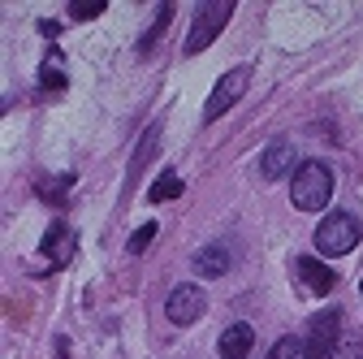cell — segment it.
Wrapping results in <instances>:
<instances>
[{"mask_svg":"<svg viewBox=\"0 0 363 359\" xmlns=\"http://www.w3.org/2000/svg\"><path fill=\"white\" fill-rule=\"evenodd\" d=\"M290 199L298 212H320L333 199V169L325 160H303L290 177Z\"/></svg>","mask_w":363,"mask_h":359,"instance_id":"cell-1","label":"cell"},{"mask_svg":"<svg viewBox=\"0 0 363 359\" xmlns=\"http://www.w3.org/2000/svg\"><path fill=\"white\" fill-rule=\"evenodd\" d=\"M230 18H234V0H208V5H199V13L191 22V35H186V43H182V53L199 57L203 48H212V39L225 31Z\"/></svg>","mask_w":363,"mask_h":359,"instance_id":"cell-2","label":"cell"},{"mask_svg":"<svg viewBox=\"0 0 363 359\" xmlns=\"http://www.w3.org/2000/svg\"><path fill=\"white\" fill-rule=\"evenodd\" d=\"M359 221L350 216V212H329L320 226H315V251L320 255H329V260H337V255H350L354 247H359Z\"/></svg>","mask_w":363,"mask_h":359,"instance_id":"cell-3","label":"cell"},{"mask_svg":"<svg viewBox=\"0 0 363 359\" xmlns=\"http://www.w3.org/2000/svg\"><path fill=\"white\" fill-rule=\"evenodd\" d=\"M247 87H251V65H234L230 74L212 87V96H208V104H203V121H220L225 113H230V109L247 96Z\"/></svg>","mask_w":363,"mask_h":359,"instance_id":"cell-4","label":"cell"},{"mask_svg":"<svg viewBox=\"0 0 363 359\" xmlns=\"http://www.w3.org/2000/svg\"><path fill=\"white\" fill-rule=\"evenodd\" d=\"M337 338H342V311L337 307L315 311L311 325H307V359H333L342 346Z\"/></svg>","mask_w":363,"mask_h":359,"instance_id":"cell-5","label":"cell"},{"mask_svg":"<svg viewBox=\"0 0 363 359\" xmlns=\"http://www.w3.org/2000/svg\"><path fill=\"white\" fill-rule=\"evenodd\" d=\"M203 311H208V294H203V286H195V282H182V286L169 294V303H164V316H169L173 325H195Z\"/></svg>","mask_w":363,"mask_h":359,"instance_id":"cell-6","label":"cell"},{"mask_svg":"<svg viewBox=\"0 0 363 359\" xmlns=\"http://www.w3.org/2000/svg\"><path fill=\"white\" fill-rule=\"evenodd\" d=\"M74 251H78V234L65 226V221H52V226L43 230V238H39V255L52 260V268H65L74 260Z\"/></svg>","mask_w":363,"mask_h":359,"instance_id":"cell-7","label":"cell"},{"mask_svg":"<svg viewBox=\"0 0 363 359\" xmlns=\"http://www.w3.org/2000/svg\"><path fill=\"white\" fill-rule=\"evenodd\" d=\"M294 277L311 290V294H329L333 286H337V273L329 264H320V260H311V255H298L294 260Z\"/></svg>","mask_w":363,"mask_h":359,"instance_id":"cell-8","label":"cell"},{"mask_svg":"<svg viewBox=\"0 0 363 359\" xmlns=\"http://www.w3.org/2000/svg\"><path fill=\"white\" fill-rule=\"evenodd\" d=\"M230 264H234V251L225 247V243H208V247H199L191 255V268L203 273V277H225V273H230Z\"/></svg>","mask_w":363,"mask_h":359,"instance_id":"cell-9","label":"cell"},{"mask_svg":"<svg viewBox=\"0 0 363 359\" xmlns=\"http://www.w3.org/2000/svg\"><path fill=\"white\" fill-rule=\"evenodd\" d=\"M294 165V143L290 139H277V143H268L264 156H259V177L264 182H277V177H286Z\"/></svg>","mask_w":363,"mask_h":359,"instance_id":"cell-10","label":"cell"},{"mask_svg":"<svg viewBox=\"0 0 363 359\" xmlns=\"http://www.w3.org/2000/svg\"><path fill=\"white\" fill-rule=\"evenodd\" d=\"M251 346H255V329L247 321H238V325H230L220 333V359H247Z\"/></svg>","mask_w":363,"mask_h":359,"instance_id":"cell-11","label":"cell"},{"mask_svg":"<svg viewBox=\"0 0 363 359\" xmlns=\"http://www.w3.org/2000/svg\"><path fill=\"white\" fill-rule=\"evenodd\" d=\"M182 191H186V182H182L177 173H160L156 182L147 187V204H169V199H182Z\"/></svg>","mask_w":363,"mask_h":359,"instance_id":"cell-12","label":"cell"},{"mask_svg":"<svg viewBox=\"0 0 363 359\" xmlns=\"http://www.w3.org/2000/svg\"><path fill=\"white\" fill-rule=\"evenodd\" d=\"M160 148V126H147V134H143V143H139V152H134V160H130V177H125V187H134V177L143 173V165H147V156Z\"/></svg>","mask_w":363,"mask_h":359,"instance_id":"cell-13","label":"cell"},{"mask_svg":"<svg viewBox=\"0 0 363 359\" xmlns=\"http://www.w3.org/2000/svg\"><path fill=\"white\" fill-rule=\"evenodd\" d=\"M169 18H173V5L164 0V5H160V13H156V22H152V26H147V35L139 39V53H143V57H147V53L156 48V43L164 39V26H169Z\"/></svg>","mask_w":363,"mask_h":359,"instance_id":"cell-14","label":"cell"},{"mask_svg":"<svg viewBox=\"0 0 363 359\" xmlns=\"http://www.w3.org/2000/svg\"><path fill=\"white\" fill-rule=\"evenodd\" d=\"M65 87H69L65 70H61V65H57V61L48 57V61L39 65V92H48V96H52V92H65Z\"/></svg>","mask_w":363,"mask_h":359,"instance_id":"cell-15","label":"cell"},{"mask_svg":"<svg viewBox=\"0 0 363 359\" xmlns=\"http://www.w3.org/2000/svg\"><path fill=\"white\" fill-rule=\"evenodd\" d=\"M268 359H307V338H294V333L281 338L277 346L268 350Z\"/></svg>","mask_w":363,"mask_h":359,"instance_id":"cell-16","label":"cell"},{"mask_svg":"<svg viewBox=\"0 0 363 359\" xmlns=\"http://www.w3.org/2000/svg\"><path fill=\"white\" fill-rule=\"evenodd\" d=\"M156 234H160V226H156V221H147V226H139V230H134L130 234V243H125V251L130 255H143L152 243H156Z\"/></svg>","mask_w":363,"mask_h":359,"instance_id":"cell-17","label":"cell"},{"mask_svg":"<svg viewBox=\"0 0 363 359\" xmlns=\"http://www.w3.org/2000/svg\"><path fill=\"white\" fill-rule=\"evenodd\" d=\"M100 13H104V0H74V5H69V18H78V22L100 18Z\"/></svg>","mask_w":363,"mask_h":359,"instance_id":"cell-18","label":"cell"},{"mask_svg":"<svg viewBox=\"0 0 363 359\" xmlns=\"http://www.w3.org/2000/svg\"><path fill=\"white\" fill-rule=\"evenodd\" d=\"M69 187H74V173H61L57 182H43V195H48V204H65L61 191H69Z\"/></svg>","mask_w":363,"mask_h":359,"instance_id":"cell-19","label":"cell"},{"mask_svg":"<svg viewBox=\"0 0 363 359\" xmlns=\"http://www.w3.org/2000/svg\"><path fill=\"white\" fill-rule=\"evenodd\" d=\"M333 359H363V338H346Z\"/></svg>","mask_w":363,"mask_h":359,"instance_id":"cell-20","label":"cell"},{"mask_svg":"<svg viewBox=\"0 0 363 359\" xmlns=\"http://www.w3.org/2000/svg\"><path fill=\"white\" fill-rule=\"evenodd\" d=\"M61 31H65V26H61L57 18H39V35H43V39H57Z\"/></svg>","mask_w":363,"mask_h":359,"instance_id":"cell-21","label":"cell"},{"mask_svg":"<svg viewBox=\"0 0 363 359\" xmlns=\"http://www.w3.org/2000/svg\"><path fill=\"white\" fill-rule=\"evenodd\" d=\"M359 290H363V282H359Z\"/></svg>","mask_w":363,"mask_h":359,"instance_id":"cell-22","label":"cell"}]
</instances>
